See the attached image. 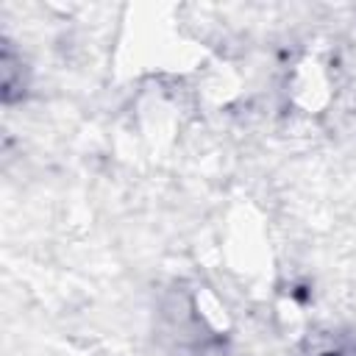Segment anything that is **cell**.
Wrapping results in <instances>:
<instances>
[{
    "label": "cell",
    "instance_id": "1",
    "mask_svg": "<svg viewBox=\"0 0 356 356\" xmlns=\"http://www.w3.org/2000/svg\"><path fill=\"white\" fill-rule=\"evenodd\" d=\"M28 92V72L22 64V56L14 50L8 39H3V53H0V97L6 106L22 100Z\"/></svg>",
    "mask_w": 356,
    "mask_h": 356
},
{
    "label": "cell",
    "instance_id": "2",
    "mask_svg": "<svg viewBox=\"0 0 356 356\" xmlns=\"http://www.w3.org/2000/svg\"><path fill=\"white\" fill-rule=\"evenodd\" d=\"M314 356H356V342H334L314 350Z\"/></svg>",
    "mask_w": 356,
    "mask_h": 356
}]
</instances>
